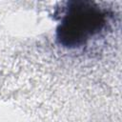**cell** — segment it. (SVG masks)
<instances>
[{"label": "cell", "mask_w": 122, "mask_h": 122, "mask_svg": "<svg viewBox=\"0 0 122 122\" xmlns=\"http://www.w3.org/2000/svg\"><path fill=\"white\" fill-rule=\"evenodd\" d=\"M59 28V39L65 45L76 46L98 32L105 23V13L94 3L70 2Z\"/></svg>", "instance_id": "obj_1"}]
</instances>
